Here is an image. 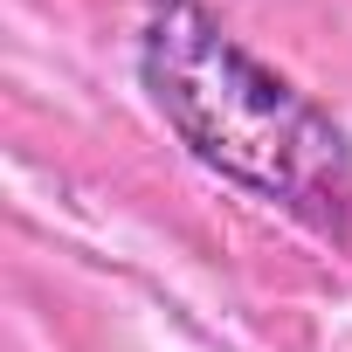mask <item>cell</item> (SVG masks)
<instances>
[{"label":"cell","instance_id":"cell-1","mask_svg":"<svg viewBox=\"0 0 352 352\" xmlns=\"http://www.w3.org/2000/svg\"><path fill=\"white\" fill-rule=\"evenodd\" d=\"M138 76L201 166L352 249V138L297 83L263 69L201 0H152Z\"/></svg>","mask_w":352,"mask_h":352}]
</instances>
